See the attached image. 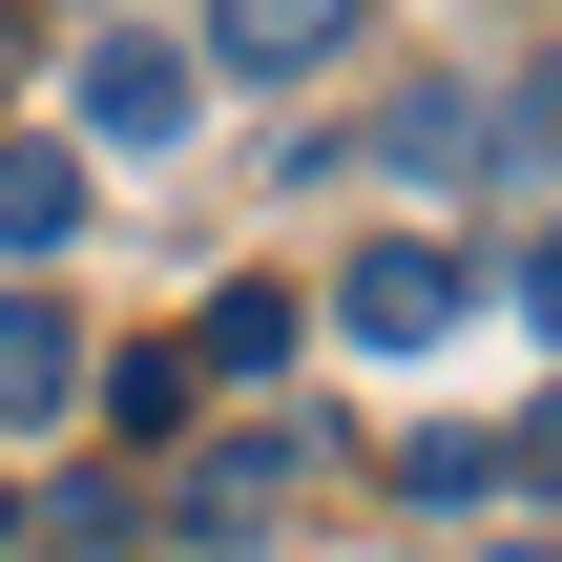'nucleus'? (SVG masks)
<instances>
[{
  "instance_id": "nucleus-1",
  "label": "nucleus",
  "mask_w": 562,
  "mask_h": 562,
  "mask_svg": "<svg viewBox=\"0 0 562 562\" xmlns=\"http://www.w3.org/2000/svg\"><path fill=\"white\" fill-rule=\"evenodd\" d=\"M188 104H209L188 42H83V125H104V146H188Z\"/></svg>"
},
{
  "instance_id": "nucleus-2",
  "label": "nucleus",
  "mask_w": 562,
  "mask_h": 562,
  "mask_svg": "<svg viewBox=\"0 0 562 562\" xmlns=\"http://www.w3.org/2000/svg\"><path fill=\"white\" fill-rule=\"evenodd\" d=\"M334 334H355V355L459 334V250H355V271H334Z\"/></svg>"
},
{
  "instance_id": "nucleus-3",
  "label": "nucleus",
  "mask_w": 562,
  "mask_h": 562,
  "mask_svg": "<svg viewBox=\"0 0 562 562\" xmlns=\"http://www.w3.org/2000/svg\"><path fill=\"white\" fill-rule=\"evenodd\" d=\"M63 417H83V334L42 292H0V438H63Z\"/></svg>"
},
{
  "instance_id": "nucleus-4",
  "label": "nucleus",
  "mask_w": 562,
  "mask_h": 562,
  "mask_svg": "<svg viewBox=\"0 0 562 562\" xmlns=\"http://www.w3.org/2000/svg\"><path fill=\"white\" fill-rule=\"evenodd\" d=\"M355 21H375V0H209V42H229L250 83H292V63H334Z\"/></svg>"
},
{
  "instance_id": "nucleus-5",
  "label": "nucleus",
  "mask_w": 562,
  "mask_h": 562,
  "mask_svg": "<svg viewBox=\"0 0 562 562\" xmlns=\"http://www.w3.org/2000/svg\"><path fill=\"white\" fill-rule=\"evenodd\" d=\"M271 521H292V438H229L188 480V542H271Z\"/></svg>"
},
{
  "instance_id": "nucleus-6",
  "label": "nucleus",
  "mask_w": 562,
  "mask_h": 562,
  "mask_svg": "<svg viewBox=\"0 0 562 562\" xmlns=\"http://www.w3.org/2000/svg\"><path fill=\"white\" fill-rule=\"evenodd\" d=\"M63 229H83V146L0 125V250H63Z\"/></svg>"
},
{
  "instance_id": "nucleus-7",
  "label": "nucleus",
  "mask_w": 562,
  "mask_h": 562,
  "mask_svg": "<svg viewBox=\"0 0 562 562\" xmlns=\"http://www.w3.org/2000/svg\"><path fill=\"white\" fill-rule=\"evenodd\" d=\"M271 355H292V292H209V355L188 375H271Z\"/></svg>"
},
{
  "instance_id": "nucleus-8",
  "label": "nucleus",
  "mask_w": 562,
  "mask_h": 562,
  "mask_svg": "<svg viewBox=\"0 0 562 562\" xmlns=\"http://www.w3.org/2000/svg\"><path fill=\"white\" fill-rule=\"evenodd\" d=\"M480 480H521V501H562V396L521 417V438H480Z\"/></svg>"
},
{
  "instance_id": "nucleus-9",
  "label": "nucleus",
  "mask_w": 562,
  "mask_h": 562,
  "mask_svg": "<svg viewBox=\"0 0 562 562\" xmlns=\"http://www.w3.org/2000/svg\"><path fill=\"white\" fill-rule=\"evenodd\" d=\"M521 313H542V334H562V229H542V250H521Z\"/></svg>"
},
{
  "instance_id": "nucleus-10",
  "label": "nucleus",
  "mask_w": 562,
  "mask_h": 562,
  "mask_svg": "<svg viewBox=\"0 0 562 562\" xmlns=\"http://www.w3.org/2000/svg\"><path fill=\"white\" fill-rule=\"evenodd\" d=\"M521 562H542V542H521Z\"/></svg>"
}]
</instances>
